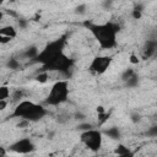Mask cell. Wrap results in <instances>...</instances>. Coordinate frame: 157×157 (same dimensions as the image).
I'll list each match as a JSON object with an SVG mask.
<instances>
[{
    "mask_svg": "<svg viewBox=\"0 0 157 157\" xmlns=\"http://www.w3.org/2000/svg\"><path fill=\"white\" fill-rule=\"evenodd\" d=\"M83 26L91 32L102 49H112L117 45V33L120 31V25L115 22H105L98 25L91 21H85Z\"/></svg>",
    "mask_w": 157,
    "mask_h": 157,
    "instance_id": "1",
    "label": "cell"
},
{
    "mask_svg": "<svg viewBox=\"0 0 157 157\" xmlns=\"http://www.w3.org/2000/svg\"><path fill=\"white\" fill-rule=\"evenodd\" d=\"M47 113L48 112L43 105L37 104L28 99H21L13 108L11 118H23L33 123L43 119L47 115Z\"/></svg>",
    "mask_w": 157,
    "mask_h": 157,
    "instance_id": "2",
    "label": "cell"
},
{
    "mask_svg": "<svg viewBox=\"0 0 157 157\" xmlns=\"http://www.w3.org/2000/svg\"><path fill=\"white\" fill-rule=\"evenodd\" d=\"M66 45V37H60L58 39H54L45 44V47L39 50L38 55L34 58V63H38L40 65H45L50 63L53 59H55L59 54L64 52V48Z\"/></svg>",
    "mask_w": 157,
    "mask_h": 157,
    "instance_id": "3",
    "label": "cell"
},
{
    "mask_svg": "<svg viewBox=\"0 0 157 157\" xmlns=\"http://www.w3.org/2000/svg\"><path fill=\"white\" fill-rule=\"evenodd\" d=\"M67 97H69V82L67 80H59L53 83L44 102L47 105L56 107L66 102Z\"/></svg>",
    "mask_w": 157,
    "mask_h": 157,
    "instance_id": "4",
    "label": "cell"
},
{
    "mask_svg": "<svg viewBox=\"0 0 157 157\" xmlns=\"http://www.w3.org/2000/svg\"><path fill=\"white\" fill-rule=\"evenodd\" d=\"M74 66V60L71 58H69L64 52L61 54H59L55 59H53L50 63L42 65V69L39 71H59L63 75L70 76V70Z\"/></svg>",
    "mask_w": 157,
    "mask_h": 157,
    "instance_id": "5",
    "label": "cell"
},
{
    "mask_svg": "<svg viewBox=\"0 0 157 157\" xmlns=\"http://www.w3.org/2000/svg\"><path fill=\"white\" fill-rule=\"evenodd\" d=\"M80 140L81 142L91 151L93 152H97L101 147H102V144H103V134L102 131L97 130V129H90V130H86V131H82L81 132V136H80Z\"/></svg>",
    "mask_w": 157,
    "mask_h": 157,
    "instance_id": "6",
    "label": "cell"
},
{
    "mask_svg": "<svg viewBox=\"0 0 157 157\" xmlns=\"http://www.w3.org/2000/svg\"><path fill=\"white\" fill-rule=\"evenodd\" d=\"M112 61H113V55H97L90 63L88 70L93 74L102 75L109 69Z\"/></svg>",
    "mask_w": 157,
    "mask_h": 157,
    "instance_id": "7",
    "label": "cell"
},
{
    "mask_svg": "<svg viewBox=\"0 0 157 157\" xmlns=\"http://www.w3.org/2000/svg\"><path fill=\"white\" fill-rule=\"evenodd\" d=\"M9 150L11 152H15V153L27 155V153H31L36 150V145L33 144V141L31 139L23 137V139H20V140L15 141L13 144H11L9 146Z\"/></svg>",
    "mask_w": 157,
    "mask_h": 157,
    "instance_id": "8",
    "label": "cell"
},
{
    "mask_svg": "<svg viewBox=\"0 0 157 157\" xmlns=\"http://www.w3.org/2000/svg\"><path fill=\"white\" fill-rule=\"evenodd\" d=\"M156 47H157L156 39H147L144 45V49H142V58L144 59L152 58L156 53Z\"/></svg>",
    "mask_w": 157,
    "mask_h": 157,
    "instance_id": "9",
    "label": "cell"
},
{
    "mask_svg": "<svg viewBox=\"0 0 157 157\" xmlns=\"http://www.w3.org/2000/svg\"><path fill=\"white\" fill-rule=\"evenodd\" d=\"M38 53H39V49H38L37 45H29V47H27V48L23 50L22 56H23L25 59L34 60V58L38 55Z\"/></svg>",
    "mask_w": 157,
    "mask_h": 157,
    "instance_id": "10",
    "label": "cell"
},
{
    "mask_svg": "<svg viewBox=\"0 0 157 157\" xmlns=\"http://www.w3.org/2000/svg\"><path fill=\"white\" fill-rule=\"evenodd\" d=\"M104 134H105V136H108L112 140H119L121 137V132H120L119 128H117V126H110V128L105 129Z\"/></svg>",
    "mask_w": 157,
    "mask_h": 157,
    "instance_id": "11",
    "label": "cell"
},
{
    "mask_svg": "<svg viewBox=\"0 0 157 157\" xmlns=\"http://www.w3.org/2000/svg\"><path fill=\"white\" fill-rule=\"evenodd\" d=\"M0 34H4V36H7L10 38H15L17 36V31L13 26L11 25H6V26H2L0 27Z\"/></svg>",
    "mask_w": 157,
    "mask_h": 157,
    "instance_id": "12",
    "label": "cell"
},
{
    "mask_svg": "<svg viewBox=\"0 0 157 157\" xmlns=\"http://www.w3.org/2000/svg\"><path fill=\"white\" fill-rule=\"evenodd\" d=\"M114 153L118 155V156H120V157H126V156H132V155H134V153L130 151V148L126 147V146L123 145V144H119V145L115 147Z\"/></svg>",
    "mask_w": 157,
    "mask_h": 157,
    "instance_id": "13",
    "label": "cell"
},
{
    "mask_svg": "<svg viewBox=\"0 0 157 157\" xmlns=\"http://www.w3.org/2000/svg\"><path fill=\"white\" fill-rule=\"evenodd\" d=\"M125 82V86L126 87H129V88H135V87H137V85H139V82H140V77H139V75L136 74V72H134L126 81H124Z\"/></svg>",
    "mask_w": 157,
    "mask_h": 157,
    "instance_id": "14",
    "label": "cell"
},
{
    "mask_svg": "<svg viewBox=\"0 0 157 157\" xmlns=\"http://www.w3.org/2000/svg\"><path fill=\"white\" fill-rule=\"evenodd\" d=\"M6 66H7L10 70L16 71V70H20V69H21V63H20L16 58H10V59L7 60V63H6Z\"/></svg>",
    "mask_w": 157,
    "mask_h": 157,
    "instance_id": "15",
    "label": "cell"
},
{
    "mask_svg": "<svg viewBox=\"0 0 157 157\" xmlns=\"http://www.w3.org/2000/svg\"><path fill=\"white\" fill-rule=\"evenodd\" d=\"M34 80H36L37 82H39V83H45V82L49 80V72H48V71H39V72L36 75Z\"/></svg>",
    "mask_w": 157,
    "mask_h": 157,
    "instance_id": "16",
    "label": "cell"
},
{
    "mask_svg": "<svg viewBox=\"0 0 157 157\" xmlns=\"http://www.w3.org/2000/svg\"><path fill=\"white\" fill-rule=\"evenodd\" d=\"M10 87L9 86H0V101L7 99L10 97Z\"/></svg>",
    "mask_w": 157,
    "mask_h": 157,
    "instance_id": "17",
    "label": "cell"
},
{
    "mask_svg": "<svg viewBox=\"0 0 157 157\" xmlns=\"http://www.w3.org/2000/svg\"><path fill=\"white\" fill-rule=\"evenodd\" d=\"M74 12L76 13V15H85L86 12H87V4H80V5H77L76 7H75V10H74Z\"/></svg>",
    "mask_w": 157,
    "mask_h": 157,
    "instance_id": "18",
    "label": "cell"
},
{
    "mask_svg": "<svg viewBox=\"0 0 157 157\" xmlns=\"http://www.w3.org/2000/svg\"><path fill=\"white\" fill-rule=\"evenodd\" d=\"M135 72V70L132 69V67H128V69H125L123 72H121V75H120V78H121V81H126L132 74Z\"/></svg>",
    "mask_w": 157,
    "mask_h": 157,
    "instance_id": "19",
    "label": "cell"
},
{
    "mask_svg": "<svg viewBox=\"0 0 157 157\" xmlns=\"http://www.w3.org/2000/svg\"><path fill=\"white\" fill-rule=\"evenodd\" d=\"M77 130H81V131H86V130H90V129H93L94 125L92 123H87V121H83V123H80L77 126Z\"/></svg>",
    "mask_w": 157,
    "mask_h": 157,
    "instance_id": "20",
    "label": "cell"
},
{
    "mask_svg": "<svg viewBox=\"0 0 157 157\" xmlns=\"http://www.w3.org/2000/svg\"><path fill=\"white\" fill-rule=\"evenodd\" d=\"M141 119H142V117H141V114H140L139 112H131V113H130V120H131L134 124L140 123Z\"/></svg>",
    "mask_w": 157,
    "mask_h": 157,
    "instance_id": "21",
    "label": "cell"
},
{
    "mask_svg": "<svg viewBox=\"0 0 157 157\" xmlns=\"http://www.w3.org/2000/svg\"><path fill=\"white\" fill-rule=\"evenodd\" d=\"M11 97H12V101H13V102H17V103H18V102L23 98V92H22L21 90H16V91L12 93Z\"/></svg>",
    "mask_w": 157,
    "mask_h": 157,
    "instance_id": "22",
    "label": "cell"
},
{
    "mask_svg": "<svg viewBox=\"0 0 157 157\" xmlns=\"http://www.w3.org/2000/svg\"><path fill=\"white\" fill-rule=\"evenodd\" d=\"M109 115H110V113H107V112H104V113H101V114H98V124H99V125L104 124V123H105V121L108 120Z\"/></svg>",
    "mask_w": 157,
    "mask_h": 157,
    "instance_id": "23",
    "label": "cell"
},
{
    "mask_svg": "<svg viewBox=\"0 0 157 157\" xmlns=\"http://www.w3.org/2000/svg\"><path fill=\"white\" fill-rule=\"evenodd\" d=\"M29 124H31V121H29V120L21 118V119H20V121L16 124V126H17V128H20V129H25V128H28V126H29Z\"/></svg>",
    "mask_w": 157,
    "mask_h": 157,
    "instance_id": "24",
    "label": "cell"
},
{
    "mask_svg": "<svg viewBox=\"0 0 157 157\" xmlns=\"http://www.w3.org/2000/svg\"><path fill=\"white\" fill-rule=\"evenodd\" d=\"M131 17H132L134 20H141V17H142V11H140V10H137V9H132V11H131Z\"/></svg>",
    "mask_w": 157,
    "mask_h": 157,
    "instance_id": "25",
    "label": "cell"
},
{
    "mask_svg": "<svg viewBox=\"0 0 157 157\" xmlns=\"http://www.w3.org/2000/svg\"><path fill=\"white\" fill-rule=\"evenodd\" d=\"M113 4H114V0H103L102 1V7L104 10H110L113 7Z\"/></svg>",
    "mask_w": 157,
    "mask_h": 157,
    "instance_id": "26",
    "label": "cell"
},
{
    "mask_svg": "<svg viewBox=\"0 0 157 157\" xmlns=\"http://www.w3.org/2000/svg\"><path fill=\"white\" fill-rule=\"evenodd\" d=\"M129 61H130V64H132V65H136V64H139L140 63V58H139V55H136V54H130V56H129Z\"/></svg>",
    "mask_w": 157,
    "mask_h": 157,
    "instance_id": "27",
    "label": "cell"
},
{
    "mask_svg": "<svg viewBox=\"0 0 157 157\" xmlns=\"http://www.w3.org/2000/svg\"><path fill=\"white\" fill-rule=\"evenodd\" d=\"M69 119H70V115H69V114H60V115L58 117L56 121H58L59 124H64V123H66Z\"/></svg>",
    "mask_w": 157,
    "mask_h": 157,
    "instance_id": "28",
    "label": "cell"
},
{
    "mask_svg": "<svg viewBox=\"0 0 157 157\" xmlns=\"http://www.w3.org/2000/svg\"><path fill=\"white\" fill-rule=\"evenodd\" d=\"M4 13H5V15H7V16H11V17L18 18V13H17L15 10H12V9H5V10H4Z\"/></svg>",
    "mask_w": 157,
    "mask_h": 157,
    "instance_id": "29",
    "label": "cell"
},
{
    "mask_svg": "<svg viewBox=\"0 0 157 157\" xmlns=\"http://www.w3.org/2000/svg\"><path fill=\"white\" fill-rule=\"evenodd\" d=\"M147 136H151V137L157 136V126H156V125L151 126V128L147 130Z\"/></svg>",
    "mask_w": 157,
    "mask_h": 157,
    "instance_id": "30",
    "label": "cell"
},
{
    "mask_svg": "<svg viewBox=\"0 0 157 157\" xmlns=\"http://www.w3.org/2000/svg\"><path fill=\"white\" fill-rule=\"evenodd\" d=\"M72 117H74V119H75V120H85L86 114H83L82 112H75Z\"/></svg>",
    "mask_w": 157,
    "mask_h": 157,
    "instance_id": "31",
    "label": "cell"
},
{
    "mask_svg": "<svg viewBox=\"0 0 157 157\" xmlns=\"http://www.w3.org/2000/svg\"><path fill=\"white\" fill-rule=\"evenodd\" d=\"M27 26H28V21L27 20H25V18H20L18 20V27H20V29H26Z\"/></svg>",
    "mask_w": 157,
    "mask_h": 157,
    "instance_id": "32",
    "label": "cell"
},
{
    "mask_svg": "<svg viewBox=\"0 0 157 157\" xmlns=\"http://www.w3.org/2000/svg\"><path fill=\"white\" fill-rule=\"evenodd\" d=\"M12 38L7 37V36H4V34H0V44H7L11 42Z\"/></svg>",
    "mask_w": 157,
    "mask_h": 157,
    "instance_id": "33",
    "label": "cell"
},
{
    "mask_svg": "<svg viewBox=\"0 0 157 157\" xmlns=\"http://www.w3.org/2000/svg\"><path fill=\"white\" fill-rule=\"evenodd\" d=\"M7 99H2V101H0V112L1 110H5L6 109V107H7Z\"/></svg>",
    "mask_w": 157,
    "mask_h": 157,
    "instance_id": "34",
    "label": "cell"
},
{
    "mask_svg": "<svg viewBox=\"0 0 157 157\" xmlns=\"http://www.w3.org/2000/svg\"><path fill=\"white\" fill-rule=\"evenodd\" d=\"M7 155V150L5 148V147H1L0 146V157H4V156H6Z\"/></svg>",
    "mask_w": 157,
    "mask_h": 157,
    "instance_id": "35",
    "label": "cell"
},
{
    "mask_svg": "<svg viewBox=\"0 0 157 157\" xmlns=\"http://www.w3.org/2000/svg\"><path fill=\"white\" fill-rule=\"evenodd\" d=\"M96 110H97V113H98V114H101V113H104V112H105V109H104V107H103V105H98V107L96 108Z\"/></svg>",
    "mask_w": 157,
    "mask_h": 157,
    "instance_id": "36",
    "label": "cell"
},
{
    "mask_svg": "<svg viewBox=\"0 0 157 157\" xmlns=\"http://www.w3.org/2000/svg\"><path fill=\"white\" fill-rule=\"evenodd\" d=\"M4 16H5V13H4V11H1V10H0V22H1L2 20H4Z\"/></svg>",
    "mask_w": 157,
    "mask_h": 157,
    "instance_id": "37",
    "label": "cell"
},
{
    "mask_svg": "<svg viewBox=\"0 0 157 157\" xmlns=\"http://www.w3.org/2000/svg\"><path fill=\"white\" fill-rule=\"evenodd\" d=\"M4 2H5V0H0V5H2Z\"/></svg>",
    "mask_w": 157,
    "mask_h": 157,
    "instance_id": "38",
    "label": "cell"
},
{
    "mask_svg": "<svg viewBox=\"0 0 157 157\" xmlns=\"http://www.w3.org/2000/svg\"><path fill=\"white\" fill-rule=\"evenodd\" d=\"M9 1H10V2H15L16 0H9Z\"/></svg>",
    "mask_w": 157,
    "mask_h": 157,
    "instance_id": "39",
    "label": "cell"
}]
</instances>
